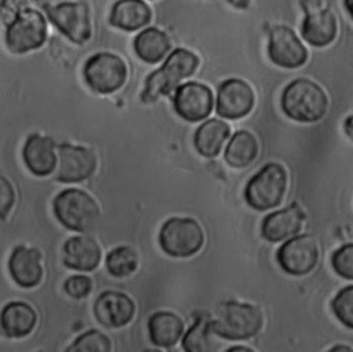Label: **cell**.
<instances>
[{
    "mask_svg": "<svg viewBox=\"0 0 353 352\" xmlns=\"http://www.w3.org/2000/svg\"><path fill=\"white\" fill-rule=\"evenodd\" d=\"M258 149V141L252 133L237 130L225 149V160L230 167L243 168L255 160Z\"/></svg>",
    "mask_w": 353,
    "mask_h": 352,
    "instance_id": "26",
    "label": "cell"
},
{
    "mask_svg": "<svg viewBox=\"0 0 353 352\" xmlns=\"http://www.w3.org/2000/svg\"><path fill=\"white\" fill-rule=\"evenodd\" d=\"M101 258L99 244L88 235L72 236L63 243V264L70 269L91 272L97 269Z\"/></svg>",
    "mask_w": 353,
    "mask_h": 352,
    "instance_id": "19",
    "label": "cell"
},
{
    "mask_svg": "<svg viewBox=\"0 0 353 352\" xmlns=\"http://www.w3.org/2000/svg\"><path fill=\"white\" fill-rule=\"evenodd\" d=\"M110 349V338L95 329L84 331L73 341L69 348H66L69 352H109Z\"/></svg>",
    "mask_w": 353,
    "mask_h": 352,
    "instance_id": "29",
    "label": "cell"
},
{
    "mask_svg": "<svg viewBox=\"0 0 353 352\" xmlns=\"http://www.w3.org/2000/svg\"><path fill=\"white\" fill-rule=\"evenodd\" d=\"M1 331L10 338L29 335L37 324L34 308L23 301H11L4 305L0 317Z\"/></svg>",
    "mask_w": 353,
    "mask_h": 352,
    "instance_id": "20",
    "label": "cell"
},
{
    "mask_svg": "<svg viewBox=\"0 0 353 352\" xmlns=\"http://www.w3.org/2000/svg\"><path fill=\"white\" fill-rule=\"evenodd\" d=\"M345 7H346L347 12L350 14V17L353 18V0H345Z\"/></svg>",
    "mask_w": 353,
    "mask_h": 352,
    "instance_id": "36",
    "label": "cell"
},
{
    "mask_svg": "<svg viewBox=\"0 0 353 352\" xmlns=\"http://www.w3.org/2000/svg\"><path fill=\"white\" fill-rule=\"evenodd\" d=\"M15 203V190L11 185V182L1 177L0 179V211H1V219H6L8 213L11 211L12 206Z\"/></svg>",
    "mask_w": 353,
    "mask_h": 352,
    "instance_id": "33",
    "label": "cell"
},
{
    "mask_svg": "<svg viewBox=\"0 0 353 352\" xmlns=\"http://www.w3.org/2000/svg\"><path fill=\"white\" fill-rule=\"evenodd\" d=\"M303 210L292 203L281 210L268 214L261 225V233L268 242H281L299 233L305 221Z\"/></svg>",
    "mask_w": 353,
    "mask_h": 352,
    "instance_id": "17",
    "label": "cell"
},
{
    "mask_svg": "<svg viewBox=\"0 0 353 352\" xmlns=\"http://www.w3.org/2000/svg\"><path fill=\"white\" fill-rule=\"evenodd\" d=\"M63 290L69 297L81 300L90 295L92 290V280L85 275H72L65 280Z\"/></svg>",
    "mask_w": 353,
    "mask_h": 352,
    "instance_id": "32",
    "label": "cell"
},
{
    "mask_svg": "<svg viewBox=\"0 0 353 352\" xmlns=\"http://www.w3.org/2000/svg\"><path fill=\"white\" fill-rule=\"evenodd\" d=\"M161 250L174 258H186L199 253L204 244L201 225L190 217H171L160 229Z\"/></svg>",
    "mask_w": 353,
    "mask_h": 352,
    "instance_id": "6",
    "label": "cell"
},
{
    "mask_svg": "<svg viewBox=\"0 0 353 352\" xmlns=\"http://www.w3.org/2000/svg\"><path fill=\"white\" fill-rule=\"evenodd\" d=\"M171 41L170 37L157 28H146L141 30L134 39V50L137 55L148 62L157 63L170 51Z\"/></svg>",
    "mask_w": 353,
    "mask_h": 352,
    "instance_id": "25",
    "label": "cell"
},
{
    "mask_svg": "<svg viewBox=\"0 0 353 352\" xmlns=\"http://www.w3.org/2000/svg\"><path fill=\"white\" fill-rule=\"evenodd\" d=\"M335 317L346 327L353 329V284L341 289L331 301Z\"/></svg>",
    "mask_w": 353,
    "mask_h": 352,
    "instance_id": "30",
    "label": "cell"
},
{
    "mask_svg": "<svg viewBox=\"0 0 353 352\" xmlns=\"http://www.w3.org/2000/svg\"><path fill=\"white\" fill-rule=\"evenodd\" d=\"M58 168L55 179L65 184L81 182L90 178L97 170L95 153L81 145L61 144L58 146Z\"/></svg>",
    "mask_w": 353,
    "mask_h": 352,
    "instance_id": "11",
    "label": "cell"
},
{
    "mask_svg": "<svg viewBox=\"0 0 353 352\" xmlns=\"http://www.w3.org/2000/svg\"><path fill=\"white\" fill-rule=\"evenodd\" d=\"M52 210L57 219L74 232L92 231L101 217L97 200L83 189L66 188L52 200Z\"/></svg>",
    "mask_w": 353,
    "mask_h": 352,
    "instance_id": "4",
    "label": "cell"
},
{
    "mask_svg": "<svg viewBox=\"0 0 353 352\" xmlns=\"http://www.w3.org/2000/svg\"><path fill=\"white\" fill-rule=\"evenodd\" d=\"M228 351H252V348H247V346H230Z\"/></svg>",
    "mask_w": 353,
    "mask_h": 352,
    "instance_id": "38",
    "label": "cell"
},
{
    "mask_svg": "<svg viewBox=\"0 0 353 352\" xmlns=\"http://www.w3.org/2000/svg\"><path fill=\"white\" fill-rule=\"evenodd\" d=\"M236 8H247L251 0H228Z\"/></svg>",
    "mask_w": 353,
    "mask_h": 352,
    "instance_id": "35",
    "label": "cell"
},
{
    "mask_svg": "<svg viewBox=\"0 0 353 352\" xmlns=\"http://www.w3.org/2000/svg\"><path fill=\"white\" fill-rule=\"evenodd\" d=\"M22 159L32 174L37 177L50 175L54 173L58 160L54 139L37 133L30 134L25 141Z\"/></svg>",
    "mask_w": 353,
    "mask_h": 352,
    "instance_id": "18",
    "label": "cell"
},
{
    "mask_svg": "<svg viewBox=\"0 0 353 352\" xmlns=\"http://www.w3.org/2000/svg\"><path fill=\"white\" fill-rule=\"evenodd\" d=\"M41 253L25 244L17 246L8 258V272L12 280L22 289H33L43 279Z\"/></svg>",
    "mask_w": 353,
    "mask_h": 352,
    "instance_id": "16",
    "label": "cell"
},
{
    "mask_svg": "<svg viewBox=\"0 0 353 352\" xmlns=\"http://www.w3.org/2000/svg\"><path fill=\"white\" fill-rule=\"evenodd\" d=\"M199 62V57L194 52L182 47L175 48L165 58L164 63L146 77L143 91L141 94L142 102H154L159 97L176 90L178 84L183 79L196 72Z\"/></svg>",
    "mask_w": 353,
    "mask_h": 352,
    "instance_id": "2",
    "label": "cell"
},
{
    "mask_svg": "<svg viewBox=\"0 0 353 352\" xmlns=\"http://www.w3.org/2000/svg\"><path fill=\"white\" fill-rule=\"evenodd\" d=\"M94 316L103 327L119 329L128 324L135 316V302L125 293L108 290L95 300Z\"/></svg>",
    "mask_w": 353,
    "mask_h": 352,
    "instance_id": "15",
    "label": "cell"
},
{
    "mask_svg": "<svg viewBox=\"0 0 353 352\" xmlns=\"http://www.w3.org/2000/svg\"><path fill=\"white\" fill-rule=\"evenodd\" d=\"M336 30V18L327 8L306 12L301 26L302 37L313 47H324L332 43Z\"/></svg>",
    "mask_w": 353,
    "mask_h": 352,
    "instance_id": "21",
    "label": "cell"
},
{
    "mask_svg": "<svg viewBox=\"0 0 353 352\" xmlns=\"http://www.w3.org/2000/svg\"><path fill=\"white\" fill-rule=\"evenodd\" d=\"M211 324L218 337L230 341L248 340L262 329L263 313L256 305L228 300L221 304Z\"/></svg>",
    "mask_w": 353,
    "mask_h": 352,
    "instance_id": "3",
    "label": "cell"
},
{
    "mask_svg": "<svg viewBox=\"0 0 353 352\" xmlns=\"http://www.w3.org/2000/svg\"><path fill=\"white\" fill-rule=\"evenodd\" d=\"M138 268V255L130 246H119L106 255V269L114 277L132 275Z\"/></svg>",
    "mask_w": 353,
    "mask_h": 352,
    "instance_id": "28",
    "label": "cell"
},
{
    "mask_svg": "<svg viewBox=\"0 0 353 352\" xmlns=\"http://www.w3.org/2000/svg\"><path fill=\"white\" fill-rule=\"evenodd\" d=\"M150 19L152 10L143 0H117L109 15L110 25L127 32L146 26Z\"/></svg>",
    "mask_w": 353,
    "mask_h": 352,
    "instance_id": "23",
    "label": "cell"
},
{
    "mask_svg": "<svg viewBox=\"0 0 353 352\" xmlns=\"http://www.w3.org/2000/svg\"><path fill=\"white\" fill-rule=\"evenodd\" d=\"M276 260L288 275L303 276L312 272L319 262L317 242L310 235H295L279 247Z\"/></svg>",
    "mask_w": 353,
    "mask_h": 352,
    "instance_id": "10",
    "label": "cell"
},
{
    "mask_svg": "<svg viewBox=\"0 0 353 352\" xmlns=\"http://www.w3.org/2000/svg\"><path fill=\"white\" fill-rule=\"evenodd\" d=\"M230 134L228 123L219 119H208L199 126L194 133L193 144L196 150L204 157H215L221 152Z\"/></svg>",
    "mask_w": 353,
    "mask_h": 352,
    "instance_id": "24",
    "label": "cell"
},
{
    "mask_svg": "<svg viewBox=\"0 0 353 352\" xmlns=\"http://www.w3.org/2000/svg\"><path fill=\"white\" fill-rule=\"evenodd\" d=\"M88 87L98 94H112L123 87L127 80L124 59L113 52H97L91 55L83 69Z\"/></svg>",
    "mask_w": 353,
    "mask_h": 352,
    "instance_id": "8",
    "label": "cell"
},
{
    "mask_svg": "<svg viewBox=\"0 0 353 352\" xmlns=\"http://www.w3.org/2000/svg\"><path fill=\"white\" fill-rule=\"evenodd\" d=\"M331 351H353V349L347 345H336V346H332Z\"/></svg>",
    "mask_w": 353,
    "mask_h": 352,
    "instance_id": "37",
    "label": "cell"
},
{
    "mask_svg": "<svg viewBox=\"0 0 353 352\" xmlns=\"http://www.w3.org/2000/svg\"><path fill=\"white\" fill-rule=\"evenodd\" d=\"M46 12L54 26L70 41L84 44L91 37L90 8L84 1H62L46 6Z\"/></svg>",
    "mask_w": 353,
    "mask_h": 352,
    "instance_id": "9",
    "label": "cell"
},
{
    "mask_svg": "<svg viewBox=\"0 0 353 352\" xmlns=\"http://www.w3.org/2000/svg\"><path fill=\"white\" fill-rule=\"evenodd\" d=\"M331 265L336 275L353 280V243L341 246L331 257Z\"/></svg>",
    "mask_w": 353,
    "mask_h": 352,
    "instance_id": "31",
    "label": "cell"
},
{
    "mask_svg": "<svg viewBox=\"0 0 353 352\" xmlns=\"http://www.w3.org/2000/svg\"><path fill=\"white\" fill-rule=\"evenodd\" d=\"M148 333L152 344L156 346L171 348L183 335L185 324L176 313L157 311L148 320Z\"/></svg>",
    "mask_w": 353,
    "mask_h": 352,
    "instance_id": "22",
    "label": "cell"
},
{
    "mask_svg": "<svg viewBox=\"0 0 353 352\" xmlns=\"http://www.w3.org/2000/svg\"><path fill=\"white\" fill-rule=\"evenodd\" d=\"M255 104L251 86L243 79L232 77L223 80L218 87L216 113L225 119H240L247 116Z\"/></svg>",
    "mask_w": 353,
    "mask_h": 352,
    "instance_id": "13",
    "label": "cell"
},
{
    "mask_svg": "<svg viewBox=\"0 0 353 352\" xmlns=\"http://www.w3.org/2000/svg\"><path fill=\"white\" fill-rule=\"evenodd\" d=\"M343 130L346 133V135L353 141V113L349 115L345 121H343Z\"/></svg>",
    "mask_w": 353,
    "mask_h": 352,
    "instance_id": "34",
    "label": "cell"
},
{
    "mask_svg": "<svg viewBox=\"0 0 353 352\" xmlns=\"http://www.w3.org/2000/svg\"><path fill=\"white\" fill-rule=\"evenodd\" d=\"M47 22L44 15L34 8L25 7L17 12L6 29V43L11 52L25 54L44 44Z\"/></svg>",
    "mask_w": 353,
    "mask_h": 352,
    "instance_id": "7",
    "label": "cell"
},
{
    "mask_svg": "<svg viewBox=\"0 0 353 352\" xmlns=\"http://www.w3.org/2000/svg\"><path fill=\"white\" fill-rule=\"evenodd\" d=\"M287 182V171L280 163H266L248 179L244 188V200L258 211L274 208L285 195Z\"/></svg>",
    "mask_w": 353,
    "mask_h": 352,
    "instance_id": "5",
    "label": "cell"
},
{
    "mask_svg": "<svg viewBox=\"0 0 353 352\" xmlns=\"http://www.w3.org/2000/svg\"><path fill=\"white\" fill-rule=\"evenodd\" d=\"M281 109L292 120L314 123L325 116L328 97L317 83L299 77L284 87L281 92Z\"/></svg>",
    "mask_w": 353,
    "mask_h": 352,
    "instance_id": "1",
    "label": "cell"
},
{
    "mask_svg": "<svg viewBox=\"0 0 353 352\" xmlns=\"http://www.w3.org/2000/svg\"><path fill=\"white\" fill-rule=\"evenodd\" d=\"M218 335L212 330L211 317L200 316L183 334L182 348L188 352H214L219 349Z\"/></svg>",
    "mask_w": 353,
    "mask_h": 352,
    "instance_id": "27",
    "label": "cell"
},
{
    "mask_svg": "<svg viewBox=\"0 0 353 352\" xmlns=\"http://www.w3.org/2000/svg\"><path fill=\"white\" fill-rule=\"evenodd\" d=\"M214 106V95L208 86L199 81H188L176 87L174 109L186 121L194 123L205 119Z\"/></svg>",
    "mask_w": 353,
    "mask_h": 352,
    "instance_id": "14",
    "label": "cell"
},
{
    "mask_svg": "<svg viewBox=\"0 0 353 352\" xmlns=\"http://www.w3.org/2000/svg\"><path fill=\"white\" fill-rule=\"evenodd\" d=\"M268 54L273 63L294 69L302 66L307 59V50L296 33L285 25H276L269 32Z\"/></svg>",
    "mask_w": 353,
    "mask_h": 352,
    "instance_id": "12",
    "label": "cell"
}]
</instances>
